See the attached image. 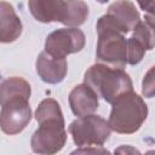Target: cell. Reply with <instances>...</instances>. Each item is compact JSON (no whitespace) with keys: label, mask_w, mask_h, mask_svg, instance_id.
<instances>
[{"label":"cell","mask_w":155,"mask_h":155,"mask_svg":"<svg viewBox=\"0 0 155 155\" xmlns=\"http://www.w3.org/2000/svg\"><path fill=\"white\" fill-rule=\"evenodd\" d=\"M85 34L78 28H61L47 35L45 51L57 58H65L68 54L80 52L85 47Z\"/></svg>","instance_id":"52a82bcc"},{"label":"cell","mask_w":155,"mask_h":155,"mask_svg":"<svg viewBox=\"0 0 155 155\" xmlns=\"http://www.w3.org/2000/svg\"><path fill=\"white\" fill-rule=\"evenodd\" d=\"M98 34L96 58L99 63L124 69L127 64V40L124 34L109 27H96Z\"/></svg>","instance_id":"3957f363"},{"label":"cell","mask_w":155,"mask_h":155,"mask_svg":"<svg viewBox=\"0 0 155 155\" xmlns=\"http://www.w3.org/2000/svg\"><path fill=\"white\" fill-rule=\"evenodd\" d=\"M84 84L90 86L98 97L110 104L121 94L133 91L132 80L124 69L102 63H96L86 70Z\"/></svg>","instance_id":"6da1fadb"},{"label":"cell","mask_w":155,"mask_h":155,"mask_svg":"<svg viewBox=\"0 0 155 155\" xmlns=\"http://www.w3.org/2000/svg\"><path fill=\"white\" fill-rule=\"evenodd\" d=\"M140 15L134 4L130 0H116L109 5L108 11L102 16L96 27H109L122 34H127L139 23Z\"/></svg>","instance_id":"8992f818"},{"label":"cell","mask_w":155,"mask_h":155,"mask_svg":"<svg viewBox=\"0 0 155 155\" xmlns=\"http://www.w3.org/2000/svg\"><path fill=\"white\" fill-rule=\"evenodd\" d=\"M69 105L75 116H85L93 114L98 107V96L86 84L76 85L69 93Z\"/></svg>","instance_id":"30bf717a"},{"label":"cell","mask_w":155,"mask_h":155,"mask_svg":"<svg viewBox=\"0 0 155 155\" xmlns=\"http://www.w3.org/2000/svg\"><path fill=\"white\" fill-rule=\"evenodd\" d=\"M145 48L132 36L127 40V63L131 65H136L140 63L145 54Z\"/></svg>","instance_id":"e0dca14e"},{"label":"cell","mask_w":155,"mask_h":155,"mask_svg":"<svg viewBox=\"0 0 155 155\" xmlns=\"http://www.w3.org/2000/svg\"><path fill=\"white\" fill-rule=\"evenodd\" d=\"M132 38L137 40L145 50L150 51L155 45V35H154V16H145L144 21H139V23L133 29Z\"/></svg>","instance_id":"9a60e30c"},{"label":"cell","mask_w":155,"mask_h":155,"mask_svg":"<svg viewBox=\"0 0 155 155\" xmlns=\"http://www.w3.org/2000/svg\"><path fill=\"white\" fill-rule=\"evenodd\" d=\"M68 131L78 147H103L111 133L108 121L94 114L74 120L69 125Z\"/></svg>","instance_id":"277c9868"},{"label":"cell","mask_w":155,"mask_h":155,"mask_svg":"<svg viewBox=\"0 0 155 155\" xmlns=\"http://www.w3.org/2000/svg\"><path fill=\"white\" fill-rule=\"evenodd\" d=\"M28 7L38 22H62L65 0H28Z\"/></svg>","instance_id":"7c38bea8"},{"label":"cell","mask_w":155,"mask_h":155,"mask_svg":"<svg viewBox=\"0 0 155 155\" xmlns=\"http://www.w3.org/2000/svg\"><path fill=\"white\" fill-rule=\"evenodd\" d=\"M108 124L111 131L120 134L137 132L148 117V105L133 91L126 92L111 103Z\"/></svg>","instance_id":"7a4b0ae2"},{"label":"cell","mask_w":155,"mask_h":155,"mask_svg":"<svg viewBox=\"0 0 155 155\" xmlns=\"http://www.w3.org/2000/svg\"><path fill=\"white\" fill-rule=\"evenodd\" d=\"M31 120V109L29 99L13 98L1 105L0 110V128L8 136L21 133Z\"/></svg>","instance_id":"ba28073f"},{"label":"cell","mask_w":155,"mask_h":155,"mask_svg":"<svg viewBox=\"0 0 155 155\" xmlns=\"http://www.w3.org/2000/svg\"><path fill=\"white\" fill-rule=\"evenodd\" d=\"M22 22L13 6L7 1H0V42L10 44L22 34Z\"/></svg>","instance_id":"8fae6325"},{"label":"cell","mask_w":155,"mask_h":155,"mask_svg":"<svg viewBox=\"0 0 155 155\" xmlns=\"http://www.w3.org/2000/svg\"><path fill=\"white\" fill-rule=\"evenodd\" d=\"M154 67L149 69V71L145 74L143 80V87L142 92L147 98H151L154 96Z\"/></svg>","instance_id":"ac0fdd59"},{"label":"cell","mask_w":155,"mask_h":155,"mask_svg":"<svg viewBox=\"0 0 155 155\" xmlns=\"http://www.w3.org/2000/svg\"><path fill=\"white\" fill-rule=\"evenodd\" d=\"M88 6L82 0H65V7L62 22L67 27L78 28L85 23L88 17Z\"/></svg>","instance_id":"5bb4252c"},{"label":"cell","mask_w":155,"mask_h":155,"mask_svg":"<svg viewBox=\"0 0 155 155\" xmlns=\"http://www.w3.org/2000/svg\"><path fill=\"white\" fill-rule=\"evenodd\" d=\"M30 94L31 87L23 78L12 76L0 82V105H4L6 102L18 97L29 99Z\"/></svg>","instance_id":"4fadbf2b"},{"label":"cell","mask_w":155,"mask_h":155,"mask_svg":"<svg viewBox=\"0 0 155 155\" xmlns=\"http://www.w3.org/2000/svg\"><path fill=\"white\" fill-rule=\"evenodd\" d=\"M36 73L40 79L46 84H59L67 75V59L57 58L42 51L36 58Z\"/></svg>","instance_id":"9c48e42d"},{"label":"cell","mask_w":155,"mask_h":155,"mask_svg":"<svg viewBox=\"0 0 155 155\" xmlns=\"http://www.w3.org/2000/svg\"><path fill=\"white\" fill-rule=\"evenodd\" d=\"M76 153H93V154H97V153H104V154H108L109 151L103 149L102 147H93V148H90V147H80V149H76L75 151H73V154H76Z\"/></svg>","instance_id":"ffe728a7"},{"label":"cell","mask_w":155,"mask_h":155,"mask_svg":"<svg viewBox=\"0 0 155 155\" xmlns=\"http://www.w3.org/2000/svg\"><path fill=\"white\" fill-rule=\"evenodd\" d=\"M67 142L64 119H46L39 122L30 139L31 150L36 154L52 155L61 151Z\"/></svg>","instance_id":"5b68a950"},{"label":"cell","mask_w":155,"mask_h":155,"mask_svg":"<svg viewBox=\"0 0 155 155\" xmlns=\"http://www.w3.org/2000/svg\"><path fill=\"white\" fill-rule=\"evenodd\" d=\"M96 1H98V2H101V4H105V2H108L109 0H96Z\"/></svg>","instance_id":"44dd1931"},{"label":"cell","mask_w":155,"mask_h":155,"mask_svg":"<svg viewBox=\"0 0 155 155\" xmlns=\"http://www.w3.org/2000/svg\"><path fill=\"white\" fill-rule=\"evenodd\" d=\"M34 116L38 122L46 120V119H64L59 103L53 98L42 99L39 103Z\"/></svg>","instance_id":"2e32d148"},{"label":"cell","mask_w":155,"mask_h":155,"mask_svg":"<svg viewBox=\"0 0 155 155\" xmlns=\"http://www.w3.org/2000/svg\"><path fill=\"white\" fill-rule=\"evenodd\" d=\"M137 2L143 11L148 12L151 16L154 15V0H137Z\"/></svg>","instance_id":"d6986e66"}]
</instances>
